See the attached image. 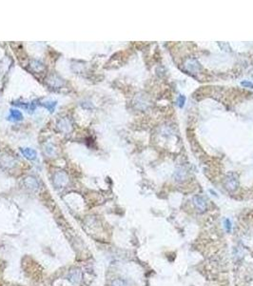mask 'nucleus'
Instances as JSON below:
<instances>
[{"instance_id": "obj_1", "label": "nucleus", "mask_w": 253, "mask_h": 286, "mask_svg": "<svg viewBox=\"0 0 253 286\" xmlns=\"http://www.w3.org/2000/svg\"><path fill=\"white\" fill-rule=\"evenodd\" d=\"M238 177L236 175V174L234 173H230L226 175V178L225 179V187L226 189L228 190L229 192H233L238 188Z\"/></svg>"}, {"instance_id": "obj_2", "label": "nucleus", "mask_w": 253, "mask_h": 286, "mask_svg": "<svg viewBox=\"0 0 253 286\" xmlns=\"http://www.w3.org/2000/svg\"><path fill=\"white\" fill-rule=\"evenodd\" d=\"M185 68L186 71L191 74H198L200 72V64L197 61V59L191 57L186 61Z\"/></svg>"}, {"instance_id": "obj_3", "label": "nucleus", "mask_w": 253, "mask_h": 286, "mask_svg": "<svg viewBox=\"0 0 253 286\" xmlns=\"http://www.w3.org/2000/svg\"><path fill=\"white\" fill-rule=\"evenodd\" d=\"M193 204L199 212H205L207 208L206 200L201 196H195L193 197Z\"/></svg>"}, {"instance_id": "obj_4", "label": "nucleus", "mask_w": 253, "mask_h": 286, "mask_svg": "<svg viewBox=\"0 0 253 286\" xmlns=\"http://www.w3.org/2000/svg\"><path fill=\"white\" fill-rule=\"evenodd\" d=\"M22 155H23L26 158L30 159V160H34L37 157V153L34 150V149H31V148H22L20 149Z\"/></svg>"}, {"instance_id": "obj_5", "label": "nucleus", "mask_w": 253, "mask_h": 286, "mask_svg": "<svg viewBox=\"0 0 253 286\" xmlns=\"http://www.w3.org/2000/svg\"><path fill=\"white\" fill-rule=\"evenodd\" d=\"M22 118H23V115H22V113L18 111V110H10V111L8 119L10 120V121H14V122L20 121V120H22Z\"/></svg>"}, {"instance_id": "obj_6", "label": "nucleus", "mask_w": 253, "mask_h": 286, "mask_svg": "<svg viewBox=\"0 0 253 286\" xmlns=\"http://www.w3.org/2000/svg\"><path fill=\"white\" fill-rule=\"evenodd\" d=\"M186 175V173L183 168H178L174 173V179H175L176 181H182V180L185 179Z\"/></svg>"}, {"instance_id": "obj_7", "label": "nucleus", "mask_w": 253, "mask_h": 286, "mask_svg": "<svg viewBox=\"0 0 253 286\" xmlns=\"http://www.w3.org/2000/svg\"><path fill=\"white\" fill-rule=\"evenodd\" d=\"M80 278H81V273L78 270H73L70 273L69 280L73 283H77L80 280Z\"/></svg>"}, {"instance_id": "obj_8", "label": "nucleus", "mask_w": 253, "mask_h": 286, "mask_svg": "<svg viewBox=\"0 0 253 286\" xmlns=\"http://www.w3.org/2000/svg\"><path fill=\"white\" fill-rule=\"evenodd\" d=\"M26 184L31 189H37V187H38V183H37L36 179H34V178H28L26 179Z\"/></svg>"}, {"instance_id": "obj_9", "label": "nucleus", "mask_w": 253, "mask_h": 286, "mask_svg": "<svg viewBox=\"0 0 253 286\" xmlns=\"http://www.w3.org/2000/svg\"><path fill=\"white\" fill-rule=\"evenodd\" d=\"M56 104H57L56 101H47L43 105L46 109H48L51 113H52V112H54V109H55V107H56Z\"/></svg>"}, {"instance_id": "obj_10", "label": "nucleus", "mask_w": 253, "mask_h": 286, "mask_svg": "<svg viewBox=\"0 0 253 286\" xmlns=\"http://www.w3.org/2000/svg\"><path fill=\"white\" fill-rule=\"evenodd\" d=\"M225 228L226 230V232H231V221H229L228 218L225 219Z\"/></svg>"}, {"instance_id": "obj_11", "label": "nucleus", "mask_w": 253, "mask_h": 286, "mask_svg": "<svg viewBox=\"0 0 253 286\" xmlns=\"http://www.w3.org/2000/svg\"><path fill=\"white\" fill-rule=\"evenodd\" d=\"M112 286H126V282L123 280L117 279L115 280H113L112 282Z\"/></svg>"}, {"instance_id": "obj_12", "label": "nucleus", "mask_w": 253, "mask_h": 286, "mask_svg": "<svg viewBox=\"0 0 253 286\" xmlns=\"http://www.w3.org/2000/svg\"><path fill=\"white\" fill-rule=\"evenodd\" d=\"M178 105H179V107L180 108H183L184 107V105H185V102H186V97L184 96V95H179V97H178Z\"/></svg>"}, {"instance_id": "obj_13", "label": "nucleus", "mask_w": 253, "mask_h": 286, "mask_svg": "<svg viewBox=\"0 0 253 286\" xmlns=\"http://www.w3.org/2000/svg\"><path fill=\"white\" fill-rule=\"evenodd\" d=\"M241 85L243 87H246V88H253V83L249 82V81H242Z\"/></svg>"}]
</instances>
